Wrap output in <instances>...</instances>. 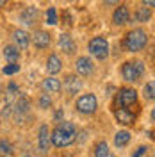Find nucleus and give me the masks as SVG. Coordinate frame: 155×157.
Segmentation results:
<instances>
[{
	"label": "nucleus",
	"instance_id": "nucleus-1",
	"mask_svg": "<svg viewBox=\"0 0 155 157\" xmlns=\"http://www.w3.org/2000/svg\"><path fill=\"white\" fill-rule=\"evenodd\" d=\"M77 137V128L71 121H62L59 123L57 127L54 128V132H50V139H52V145L57 148L68 147L75 141Z\"/></svg>",
	"mask_w": 155,
	"mask_h": 157
},
{
	"label": "nucleus",
	"instance_id": "nucleus-2",
	"mask_svg": "<svg viewBox=\"0 0 155 157\" xmlns=\"http://www.w3.org/2000/svg\"><path fill=\"white\" fill-rule=\"evenodd\" d=\"M146 43H148V34L143 29H134L127 34L125 48L128 52H139L146 47Z\"/></svg>",
	"mask_w": 155,
	"mask_h": 157
},
{
	"label": "nucleus",
	"instance_id": "nucleus-3",
	"mask_svg": "<svg viewBox=\"0 0 155 157\" xmlns=\"http://www.w3.org/2000/svg\"><path fill=\"white\" fill-rule=\"evenodd\" d=\"M121 73H123V78L128 80V82H136L141 78V75L145 73V64L141 61H128L123 64L121 68Z\"/></svg>",
	"mask_w": 155,
	"mask_h": 157
},
{
	"label": "nucleus",
	"instance_id": "nucleus-4",
	"mask_svg": "<svg viewBox=\"0 0 155 157\" xmlns=\"http://www.w3.org/2000/svg\"><path fill=\"white\" fill-rule=\"evenodd\" d=\"M89 52H91V56H95L100 61L105 59L109 56V41L105 38H102V36L93 38L89 41Z\"/></svg>",
	"mask_w": 155,
	"mask_h": 157
},
{
	"label": "nucleus",
	"instance_id": "nucleus-5",
	"mask_svg": "<svg viewBox=\"0 0 155 157\" xmlns=\"http://www.w3.org/2000/svg\"><path fill=\"white\" fill-rule=\"evenodd\" d=\"M98 107V100L95 95H82L77 100V111L82 114H93Z\"/></svg>",
	"mask_w": 155,
	"mask_h": 157
},
{
	"label": "nucleus",
	"instance_id": "nucleus-6",
	"mask_svg": "<svg viewBox=\"0 0 155 157\" xmlns=\"http://www.w3.org/2000/svg\"><path fill=\"white\" fill-rule=\"evenodd\" d=\"M137 102V93L136 89H130V88H121L116 95V105L118 107H128L132 104Z\"/></svg>",
	"mask_w": 155,
	"mask_h": 157
},
{
	"label": "nucleus",
	"instance_id": "nucleus-7",
	"mask_svg": "<svg viewBox=\"0 0 155 157\" xmlns=\"http://www.w3.org/2000/svg\"><path fill=\"white\" fill-rule=\"evenodd\" d=\"M50 145H52V139H50L48 125H41L39 127V152L41 154H47Z\"/></svg>",
	"mask_w": 155,
	"mask_h": 157
},
{
	"label": "nucleus",
	"instance_id": "nucleus-8",
	"mask_svg": "<svg viewBox=\"0 0 155 157\" xmlns=\"http://www.w3.org/2000/svg\"><path fill=\"white\" fill-rule=\"evenodd\" d=\"M29 109H30L29 98L25 97V95H21V93H20V95H18V100L13 104V111L16 113V116H18V118H21L23 114H27V113H29Z\"/></svg>",
	"mask_w": 155,
	"mask_h": 157
},
{
	"label": "nucleus",
	"instance_id": "nucleus-9",
	"mask_svg": "<svg viewBox=\"0 0 155 157\" xmlns=\"http://www.w3.org/2000/svg\"><path fill=\"white\" fill-rule=\"evenodd\" d=\"M39 18V11L36 7H25V9L20 13V21L25 23V25H34Z\"/></svg>",
	"mask_w": 155,
	"mask_h": 157
},
{
	"label": "nucleus",
	"instance_id": "nucleus-10",
	"mask_svg": "<svg viewBox=\"0 0 155 157\" xmlns=\"http://www.w3.org/2000/svg\"><path fill=\"white\" fill-rule=\"evenodd\" d=\"M80 88H82V82H80V78L77 75H68L64 78V89H66L68 95H77Z\"/></svg>",
	"mask_w": 155,
	"mask_h": 157
},
{
	"label": "nucleus",
	"instance_id": "nucleus-11",
	"mask_svg": "<svg viewBox=\"0 0 155 157\" xmlns=\"http://www.w3.org/2000/svg\"><path fill=\"white\" fill-rule=\"evenodd\" d=\"M114 116L119 123H123V125H132L134 121H136V114L134 113H130L127 107H119L114 111Z\"/></svg>",
	"mask_w": 155,
	"mask_h": 157
},
{
	"label": "nucleus",
	"instance_id": "nucleus-12",
	"mask_svg": "<svg viewBox=\"0 0 155 157\" xmlns=\"http://www.w3.org/2000/svg\"><path fill=\"white\" fill-rule=\"evenodd\" d=\"M59 47H61V50L64 54H68V56L77 50V45H75V41H73V38L70 34H61L59 36Z\"/></svg>",
	"mask_w": 155,
	"mask_h": 157
},
{
	"label": "nucleus",
	"instance_id": "nucleus-13",
	"mask_svg": "<svg viewBox=\"0 0 155 157\" xmlns=\"http://www.w3.org/2000/svg\"><path fill=\"white\" fill-rule=\"evenodd\" d=\"M32 43H34V47H38V48H47L50 45V34L45 32V30H36V32L32 34Z\"/></svg>",
	"mask_w": 155,
	"mask_h": 157
},
{
	"label": "nucleus",
	"instance_id": "nucleus-14",
	"mask_svg": "<svg viewBox=\"0 0 155 157\" xmlns=\"http://www.w3.org/2000/svg\"><path fill=\"white\" fill-rule=\"evenodd\" d=\"M75 66H77V71L80 75H91L93 70H95V66H93V63H91L89 57H78Z\"/></svg>",
	"mask_w": 155,
	"mask_h": 157
},
{
	"label": "nucleus",
	"instance_id": "nucleus-15",
	"mask_svg": "<svg viewBox=\"0 0 155 157\" xmlns=\"http://www.w3.org/2000/svg\"><path fill=\"white\" fill-rule=\"evenodd\" d=\"M128 20H130V13H128L125 6H119L112 14V21L116 25H125V23H128Z\"/></svg>",
	"mask_w": 155,
	"mask_h": 157
},
{
	"label": "nucleus",
	"instance_id": "nucleus-16",
	"mask_svg": "<svg viewBox=\"0 0 155 157\" xmlns=\"http://www.w3.org/2000/svg\"><path fill=\"white\" fill-rule=\"evenodd\" d=\"M61 88H62V84H61L59 78L50 77V78H45V80H43V89L48 91V93H57Z\"/></svg>",
	"mask_w": 155,
	"mask_h": 157
},
{
	"label": "nucleus",
	"instance_id": "nucleus-17",
	"mask_svg": "<svg viewBox=\"0 0 155 157\" xmlns=\"http://www.w3.org/2000/svg\"><path fill=\"white\" fill-rule=\"evenodd\" d=\"M61 68H62L61 59H59L57 56H50L48 61H47V70H48V73L55 75V73H59V71H61Z\"/></svg>",
	"mask_w": 155,
	"mask_h": 157
},
{
	"label": "nucleus",
	"instance_id": "nucleus-18",
	"mask_svg": "<svg viewBox=\"0 0 155 157\" xmlns=\"http://www.w3.org/2000/svg\"><path fill=\"white\" fill-rule=\"evenodd\" d=\"M14 41H16L18 48H27L30 38H29V34H27L25 30H14Z\"/></svg>",
	"mask_w": 155,
	"mask_h": 157
},
{
	"label": "nucleus",
	"instance_id": "nucleus-19",
	"mask_svg": "<svg viewBox=\"0 0 155 157\" xmlns=\"http://www.w3.org/2000/svg\"><path fill=\"white\" fill-rule=\"evenodd\" d=\"M152 18V9L150 7H139L136 11V21L139 23H148Z\"/></svg>",
	"mask_w": 155,
	"mask_h": 157
},
{
	"label": "nucleus",
	"instance_id": "nucleus-20",
	"mask_svg": "<svg viewBox=\"0 0 155 157\" xmlns=\"http://www.w3.org/2000/svg\"><path fill=\"white\" fill-rule=\"evenodd\" d=\"M4 56L9 63H18L20 61V48L18 47H6L4 48Z\"/></svg>",
	"mask_w": 155,
	"mask_h": 157
},
{
	"label": "nucleus",
	"instance_id": "nucleus-21",
	"mask_svg": "<svg viewBox=\"0 0 155 157\" xmlns=\"http://www.w3.org/2000/svg\"><path fill=\"white\" fill-rule=\"evenodd\" d=\"M128 141H130V132L128 130H119L116 136H114V143H116V147H127L128 145Z\"/></svg>",
	"mask_w": 155,
	"mask_h": 157
},
{
	"label": "nucleus",
	"instance_id": "nucleus-22",
	"mask_svg": "<svg viewBox=\"0 0 155 157\" xmlns=\"http://www.w3.org/2000/svg\"><path fill=\"white\" fill-rule=\"evenodd\" d=\"M95 157H109V145L105 141H100L95 148Z\"/></svg>",
	"mask_w": 155,
	"mask_h": 157
},
{
	"label": "nucleus",
	"instance_id": "nucleus-23",
	"mask_svg": "<svg viewBox=\"0 0 155 157\" xmlns=\"http://www.w3.org/2000/svg\"><path fill=\"white\" fill-rule=\"evenodd\" d=\"M13 154V147L7 139H0V157H9Z\"/></svg>",
	"mask_w": 155,
	"mask_h": 157
},
{
	"label": "nucleus",
	"instance_id": "nucleus-24",
	"mask_svg": "<svg viewBox=\"0 0 155 157\" xmlns=\"http://www.w3.org/2000/svg\"><path fill=\"white\" fill-rule=\"evenodd\" d=\"M145 97H146V100H153L155 98V84L153 82H148L145 86Z\"/></svg>",
	"mask_w": 155,
	"mask_h": 157
},
{
	"label": "nucleus",
	"instance_id": "nucleus-25",
	"mask_svg": "<svg viewBox=\"0 0 155 157\" xmlns=\"http://www.w3.org/2000/svg\"><path fill=\"white\" fill-rule=\"evenodd\" d=\"M2 71H4L6 75H14V73H18V71H20V64H16V63H11V64H6Z\"/></svg>",
	"mask_w": 155,
	"mask_h": 157
},
{
	"label": "nucleus",
	"instance_id": "nucleus-26",
	"mask_svg": "<svg viewBox=\"0 0 155 157\" xmlns=\"http://www.w3.org/2000/svg\"><path fill=\"white\" fill-rule=\"evenodd\" d=\"M47 23H48V25H55V23H57V13H55L54 7H50V9L47 11Z\"/></svg>",
	"mask_w": 155,
	"mask_h": 157
},
{
	"label": "nucleus",
	"instance_id": "nucleus-27",
	"mask_svg": "<svg viewBox=\"0 0 155 157\" xmlns=\"http://www.w3.org/2000/svg\"><path fill=\"white\" fill-rule=\"evenodd\" d=\"M52 105V100H50L48 95H41V98H39V107L41 109H47Z\"/></svg>",
	"mask_w": 155,
	"mask_h": 157
},
{
	"label": "nucleus",
	"instance_id": "nucleus-28",
	"mask_svg": "<svg viewBox=\"0 0 155 157\" xmlns=\"http://www.w3.org/2000/svg\"><path fill=\"white\" fill-rule=\"evenodd\" d=\"M62 118H64V113H62V109H59L57 113L54 114V121H57V123H61V121H62Z\"/></svg>",
	"mask_w": 155,
	"mask_h": 157
},
{
	"label": "nucleus",
	"instance_id": "nucleus-29",
	"mask_svg": "<svg viewBox=\"0 0 155 157\" xmlns=\"http://www.w3.org/2000/svg\"><path fill=\"white\" fill-rule=\"evenodd\" d=\"M146 152H148V148H146V147H139V148L136 150V154H134V157H143V155L146 154Z\"/></svg>",
	"mask_w": 155,
	"mask_h": 157
},
{
	"label": "nucleus",
	"instance_id": "nucleus-30",
	"mask_svg": "<svg viewBox=\"0 0 155 157\" xmlns=\"http://www.w3.org/2000/svg\"><path fill=\"white\" fill-rule=\"evenodd\" d=\"M143 4H145L146 7H153V6H155V0H143Z\"/></svg>",
	"mask_w": 155,
	"mask_h": 157
},
{
	"label": "nucleus",
	"instance_id": "nucleus-31",
	"mask_svg": "<svg viewBox=\"0 0 155 157\" xmlns=\"http://www.w3.org/2000/svg\"><path fill=\"white\" fill-rule=\"evenodd\" d=\"M118 2H119V0H105V4H109V6H116Z\"/></svg>",
	"mask_w": 155,
	"mask_h": 157
},
{
	"label": "nucleus",
	"instance_id": "nucleus-32",
	"mask_svg": "<svg viewBox=\"0 0 155 157\" xmlns=\"http://www.w3.org/2000/svg\"><path fill=\"white\" fill-rule=\"evenodd\" d=\"M2 102H4V93L0 91V105H2Z\"/></svg>",
	"mask_w": 155,
	"mask_h": 157
},
{
	"label": "nucleus",
	"instance_id": "nucleus-33",
	"mask_svg": "<svg viewBox=\"0 0 155 157\" xmlns=\"http://www.w3.org/2000/svg\"><path fill=\"white\" fill-rule=\"evenodd\" d=\"M6 2H7V0H0V7H2V6H4Z\"/></svg>",
	"mask_w": 155,
	"mask_h": 157
},
{
	"label": "nucleus",
	"instance_id": "nucleus-34",
	"mask_svg": "<svg viewBox=\"0 0 155 157\" xmlns=\"http://www.w3.org/2000/svg\"><path fill=\"white\" fill-rule=\"evenodd\" d=\"M64 157H71V155H64Z\"/></svg>",
	"mask_w": 155,
	"mask_h": 157
}]
</instances>
